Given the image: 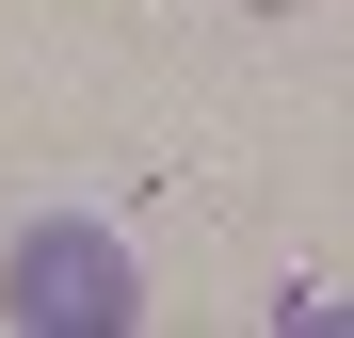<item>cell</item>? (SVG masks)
Segmentation results:
<instances>
[{
  "label": "cell",
  "mask_w": 354,
  "mask_h": 338,
  "mask_svg": "<svg viewBox=\"0 0 354 338\" xmlns=\"http://www.w3.org/2000/svg\"><path fill=\"white\" fill-rule=\"evenodd\" d=\"M0 322H32V338H129V322H145V274H129L113 225H17Z\"/></svg>",
  "instance_id": "cell-1"
},
{
  "label": "cell",
  "mask_w": 354,
  "mask_h": 338,
  "mask_svg": "<svg viewBox=\"0 0 354 338\" xmlns=\"http://www.w3.org/2000/svg\"><path fill=\"white\" fill-rule=\"evenodd\" d=\"M258 17H290V0H258Z\"/></svg>",
  "instance_id": "cell-2"
}]
</instances>
